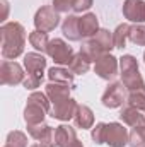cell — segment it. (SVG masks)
Segmentation results:
<instances>
[{
  "mask_svg": "<svg viewBox=\"0 0 145 147\" xmlns=\"http://www.w3.org/2000/svg\"><path fill=\"white\" fill-rule=\"evenodd\" d=\"M2 38V57L5 60H15L22 55L26 46V29L21 22H5L0 28Z\"/></svg>",
  "mask_w": 145,
  "mask_h": 147,
  "instance_id": "1",
  "label": "cell"
},
{
  "mask_svg": "<svg viewBox=\"0 0 145 147\" xmlns=\"http://www.w3.org/2000/svg\"><path fill=\"white\" fill-rule=\"evenodd\" d=\"M113 48H114L113 33H109L108 29H99L94 36H91L87 41L82 43L80 53H84L91 62L96 63V60H99L103 55L109 53Z\"/></svg>",
  "mask_w": 145,
  "mask_h": 147,
  "instance_id": "2",
  "label": "cell"
},
{
  "mask_svg": "<svg viewBox=\"0 0 145 147\" xmlns=\"http://www.w3.org/2000/svg\"><path fill=\"white\" fill-rule=\"evenodd\" d=\"M51 101L46 96V92L34 91L28 96V103L24 108V121L26 125H38L44 121V116L50 113Z\"/></svg>",
  "mask_w": 145,
  "mask_h": 147,
  "instance_id": "3",
  "label": "cell"
},
{
  "mask_svg": "<svg viewBox=\"0 0 145 147\" xmlns=\"http://www.w3.org/2000/svg\"><path fill=\"white\" fill-rule=\"evenodd\" d=\"M24 69L28 72L26 80L22 82L26 89L34 91L41 86L43 82V75H44V69H46V58L43 57V53L38 51H29L24 55Z\"/></svg>",
  "mask_w": 145,
  "mask_h": 147,
  "instance_id": "4",
  "label": "cell"
},
{
  "mask_svg": "<svg viewBox=\"0 0 145 147\" xmlns=\"http://www.w3.org/2000/svg\"><path fill=\"white\" fill-rule=\"evenodd\" d=\"M119 70H121V82L128 91H137L145 87L144 77L138 72V62L133 55H123L119 58Z\"/></svg>",
  "mask_w": 145,
  "mask_h": 147,
  "instance_id": "5",
  "label": "cell"
},
{
  "mask_svg": "<svg viewBox=\"0 0 145 147\" xmlns=\"http://www.w3.org/2000/svg\"><path fill=\"white\" fill-rule=\"evenodd\" d=\"M126 98H128V96H126V87H125V84L119 82V80H113L108 87H106V91L103 92L101 103H103V106L113 110V108L123 106V103H126Z\"/></svg>",
  "mask_w": 145,
  "mask_h": 147,
  "instance_id": "6",
  "label": "cell"
},
{
  "mask_svg": "<svg viewBox=\"0 0 145 147\" xmlns=\"http://www.w3.org/2000/svg\"><path fill=\"white\" fill-rule=\"evenodd\" d=\"M46 53L51 57V60L56 65H70V62L73 60V55H75L72 46H68V43L63 41V39H60V38L50 39Z\"/></svg>",
  "mask_w": 145,
  "mask_h": 147,
  "instance_id": "7",
  "label": "cell"
},
{
  "mask_svg": "<svg viewBox=\"0 0 145 147\" xmlns=\"http://www.w3.org/2000/svg\"><path fill=\"white\" fill-rule=\"evenodd\" d=\"M60 12H56L53 9V5H43L39 7L34 14V26L36 29L43 33H50L53 31L58 24H60Z\"/></svg>",
  "mask_w": 145,
  "mask_h": 147,
  "instance_id": "8",
  "label": "cell"
},
{
  "mask_svg": "<svg viewBox=\"0 0 145 147\" xmlns=\"http://www.w3.org/2000/svg\"><path fill=\"white\" fill-rule=\"evenodd\" d=\"M24 70L17 62L12 60H3L0 65V84L2 86H17L22 84L24 79Z\"/></svg>",
  "mask_w": 145,
  "mask_h": 147,
  "instance_id": "9",
  "label": "cell"
},
{
  "mask_svg": "<svg viewBox=\"0 0 145 147\" xmlns=\"http://www.w3.org/2000/svg\"><path fill=\"white\" fill-rule=\"evenodd\" d=\"M118 65H119V58H116L111 53H106L99 60H96L94 72L104 80H113L118 75Z\"/></svg>",
  "mask_w": 145,
  "mask_h": 147,
  "instance_id": "10",
  "label": "cell"
},
{
  "mask_svg": "<svg viewBox=\"0 0 145 147\" xmlns=\"http://www.w3.org/2000/svg\"><path fill=\"white\" fill-rule=\"evenodd\" d=\"M28 134L38 140L39 144H43L44 147H56V137H55V128L43 123L38 125H28Z\"/></svg>",
  "mask_w": 145,
  "mask_h": 147,
  "instance_id": "11",
  "label": "cell"
},
{
  "mask_svg": "<svg viewBox=\"0 0 145 147\" xmlns=\"http://www.w3.org/2000/svg\"><path fill=\"white\" fill-rule=\"evenodd\" d=\"M128 140L130 134L121 123L118 121L106 123V144L109 147H125L128 146Z\"/></svg>",
  "mask_w": 145,
  "mask_h": 147,
  "instance_id": "12",
  "label": "cell"
},
{
  "mask_svg": "<svg viewBox=\"0 0 145 147\" xmlns=\"http://www.w3.org/2000/svg\"><path fill=\"white\" fill-rule=\"evenodd\" d=\"M123 16L130 22L142 24L145 22V2L144 0H125Z\"/></svg>",
  "mask_w": 145,
  "mask_h": 147,
  "instance_id": "13",
  "label": "cell"
},
{
  "mask_svg": "<svg viewBox=\"0 0 145 147\" xmlns=\"http://www.w3.org/2000/svg\"><path fill=\"white\" fill-rule=\"evenodd\" d=\"M70 91H72L70 86L60 84V82H48L46 87H44V92H46V96L50 98V101H51L53 106H55V105H60V103H63V101H67V99L70 98Z\"/></svg>",
  "mask_w": 145,
  "mask_h": 147,
  "instance_id": "14",
  "label": "cell"
},
{
  "mask_svg": "<svg viewBox=\"0 0 145 147\" xmlns=\"http://www.w3.org/2000/svg\"><path fill=\"white\" fill-rule=\"evenodd\" d=\"M77 106H79V103L73 98H68L67 101H63L60 105H55L50 111V116H53V118H56L60 121H68V120L73 118V115L77 111Z\"/></svg>",
  "mask_w": 145,
  "mask_h": 147,
  "instance_id": "15",
  "label": "cell"
},
{
  "mask_svg": "<svg viewBox=\"0 0 145 147\" xmlns=\"http://www.w3.org/2000/svg\"><path fill=\"white\" fill-rule=\"evenodd\" d=\"M119 120H121L125 125L132 127V128L140 127V125H145L144 111L137 110V108H133V106H130V105H126L125 108H121V111H119Z\"/></svg>",
  "mask_w": 145,
  "mask_h": 147,
  "instance_id": "16",
  "label": "cell"
},
{
  "mask_svg": "<svg viewBox=\"0 0 145 147\" xmlns=\"http://www.w3.org/2000/svg\"><path fill=\"white\" fill-rule=\"evenodd\" d=\"M55 137H56V147H70L79 140L75 128L65 123L55 128Z\"/></svg>",
  "mask_w": 145,
  "mask_h": 147,
  "instance_id": "17",
  "label": "cell"
},
{
  "mask_svg": "<svg viewBox=\"0 0 145 147\" xmlns=\"http://www.w3.org/2000/svg\"><path fill=\"white\" fill-rule=\"evenodd\" d=\"M73 123L77 128H82V130H87V128H92L94 127V113L89 106L85 105H79L77 111L73 115Z\"/></svg>",
  "mask_w": 145,
  "mask_h": 147,
  "instance_id": "18",
  "label": "cell"
},
{
  "mask_svg": "<svg viewBox=\"0 0 145 147\" xmlns=\"http://www.w3.org/2000/svg\"><path fill=\"white\" fill-rule=\"evenodd\" d=\"M79 28H80V34L82 38H91L99 31V21L97 16L92 12L84 14L82 17H79Z\"/></svg>",
  "mask_w": 145,
  "mask_h": 147,
  "instance_id": "19",
  "label": "cell"
},
{
  "mask_svg": "<svg viewBox=\"0 0 145 147\" xmlns=\"http://www.w3.org/2000/svg\"><path fill=\"white\" fill-rule=\"evenodd\" d=\"M75 74L70 72V69H63L62 65L58 67H51L48 70V79L50 82H60V84H67L70 86L72 89H75V79H73Z\"/></svg>",
  "mask_w": 145,
  "mask_h": 147,
  "instance_id": "20",
  "label": "cell"
},
{
  "mask_svg": "<svg viewBox=\"0 0 145 147\" xmlns=\"http://www.w3.org/2000/svg\"><path fill=\"white\" fill-rule=\"evenodd\" d=\"M62 33L70 41H80V28H79V16H67L62 22Z\"/></svg>",
  "mask_w": 145,
  "mask_h": 147,
  "instance_id": "21",
  "label": "cell"
},
{
  "mask_svg": "<svg viewBox=\"0 0 145 147\" xmlns=\"http://www.w3.org/2000/svg\"><path fill=\"white\" fill-rule=\"evenodd\" d=\"M68 69H70V72H73L75 75H84V74L89 72V69H91V60H89L84 53L79 51V53L73 55V60L70 62Z\"/></svg>",
  "mask_w": 145,
  "mask_h": 147,
  "instance_id": "22",
  "label": "cell"
},
{
  "mask_svg": "<svg viewBox=\"0 0 145 147\" xmlns=\"http://www.w3.org/2000/svg\"><path fill=\"white\" fill-rule=\"evenodd\" d=\"M29 43H31V46L36 50L38 53H46L48 45H50L48 33H43V31H39V29L31 31V33H29Z\"/></svg>",
  "mask_w": 145,
  "mask_h": 147,
  "instance_id": "23",
  "label": "cell"
},
{
  "mask_svg": "<svg viewBox=\"0 0 145 147\" xmlns=\"http://www.w3.org/2000/svg\"><path fill=\"white\" fill-rule=\"evenodd\" d=\"M130 26H132V24H126V22H123V24H119V26L114 29V33H113L114 48H118V50H123V48L126 46L128 34H130Z\"/></svg>",
  "mask_w": 145,
  "mask_h": 147,
  "instance_id": "24",
  "label": "cell"
},
{
  "mask_svg": "<svg viewBox=\"0 0 145 147\" xmlns=\"http://www.w3.org/2000/svg\"><path fill=\"white\" fill-rule=\"evenodd\" d=\"M126 103L133 108L140 111H145V87L142 89H137V91H130L128 98H126Z\"/></svg>",
  "mask_w": 145,
  "mask_h": 147,
  "instance_id": "25",
  "label": "cell"
},
{
  "mask_svg": "<svg viewBox=\"0 0 145 147\" xmlns=\"http://www.w3.org/2000/svg\"><path fill=\"white\" fill-rule=\"evenodd\" d=\"M128 39L133 45H137V46H145V26L144 24H132L130 26Z\"/></svg>",
  "mask_w": 145,
  "mask_h": 147,
  "instance_id": "26",
  "label": "cell"
},
{
  "mask_svg": "<svg viewBox=\"0 0 145 147\" xmlns=\"http://www.w3.org/2000/svg\"><path fill=\"white\" fill-rule=\"evenodd\" d=\"M5 146L7 147H28V137L21 130L9 132L7 140H5Z\"/></svg>",
  "mask_w": 145,
  "mask_h": 147,
  "instance_id": "27",
  "label": "cell"
},
{
  "mask_svg": "<svg viewBox=\"0 0 145 147\" xmlns=\"http://www.w3.org/2000/svg\"><path fill=\"white\" fill-rule=\"evenodd\" d=\"M128 146L130 147H145V125L132 128Z\"/></svg>",
  "mask_w": 145,
  "mask_h": 147,
  "instance_id": "28",
  "label": "cell"
},
{
  "mask_svg": "<svg viewBox=\"0 0 145 147\" xmlns=\"http://www.w3.org/2000/svg\"><path fill=\"white\" fill-rule=\"evenodd\" d=\"M91 137L96 144H106V123H96V127H92Z\"/></svg>",
  "mask_w": 145,
  "mask_h": 147,
  "instance_id": "29",
  "label": "cell"
},
{
  "mask_svg": "<svg viewBox=\"0 0 145 147\" xmlns=\"http://www.w3.org/2000/svg\"><path fill=\"white\" fill-rule=\"evenodd\" d=\"M75 2L77 0H53V9L56 10V12H70L73 10V7H75Z\"/></svg>",
  "mask_w": 145,
  "mask_h": 147,
  "instance_id": "30",
  "label": "cell"
},
{
  "mask_svg": "<svg viewBox=\"0 0 145 147\" xmlns=\"http://www.w3.org/2000/svg\"><path fill=\"white\" fill-rule=\"evenodd\" d=\"M92 2L94 0H77L75 2V7H73V12H85L92 7Z\"/></svg>",
  "mask_w": 145,
  "mask_h": 147,
  "instance_id": "31",
  "label": "cell"
},
{
  "mask_svg": "<svg viewBox=\"0 0 145 147\" xmlns=\"http://www.w3.org/2000/svg\"><path fill=\"white\" fill-rule=\"evenodd\" d=\"M0 5H2V9H3L2 21H5V19H7V12H9V2H7V0H0Z\"/></svg>",
  "mask_w": 145,
  "mask_h": 147,
  "instance_id": "32",
  "label": "cell"
},
{
  "mask_svg": "<svg viewBox=\"0 0 145 147\" xmlns=\"http://www.w3.org/2000/svg\"><path fill=\"white\" fill-rule=\"evenodd\" d=\"M70 147H84V144H82L80 140H77V142H75V144H72Z\"/></svg>",
  "mask_w": 145,
  "mask_h": 147,
  "instance_id": "33",
  "label": "cell"
},
{
  "mask_svg": "<svg viewBox=\"0 0 145 147\" xmlns=\"http://www.w3.org/2000/svg\"><path fill=\"white\" fill-rule=\"evenodd\" d=\"M31 147H44V146H43V144H39V142H38V144H33V146H31Z\"/></svg>",
  "mask_w": 145,
  "mask_h": 147,
  "instance_id": "34",
  "label": "cell"
},
{
  "mask_svg": "<svg viewBox=\"0 0 145 147\" xmlns=\"http://www.w3.org/2000/svg\"><path fill=\"white\" fill-rule=\"evenodd\" d=\"M144 63H145V51H144Z\"/></svg>",
  "mask_w": 145,
  "mask_h": 147,
  "instance_id": "35",
  "label": "cell"
},
{
  "mask_svg": "<svg viewBox=\"0 0 145 147\" xmlns=\"http://www.w3.org/2000/svg\"><path fill=\"white\" fill-rule=\"evenodd\" d=\"M3 147H7V146H3Z\"/></svg>",
  "mask_w": 145,
  "mask_h": 147,
  "instance_id": "36",
  "label": "cell"
}]
</instances>
